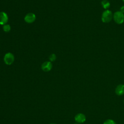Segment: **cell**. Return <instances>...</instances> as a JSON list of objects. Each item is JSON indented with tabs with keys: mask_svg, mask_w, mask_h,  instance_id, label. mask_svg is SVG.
Segmentation results:
<instances>
[{
	"mask_svg": "<svg viewBox=\"0 0 124 124\" xmlns=\"http://www.w3.org/2000/svg\"><path fill=\"white\" fill-rule=\"evenodd\" d=\"M113 14L109 10H106L103 12L101 16V20L104 23H108L113 18Z\"/></svg>",
	"mask_w": 124,
	"mask_h": 124,
	"instance_id": "cell-1",
	"label": "cell"
},
{
	"mask_svg": "<svg viewBox=\"0 0 124 124\" xmlns=\"http://www.w3.org/2000/svg\"><path fill=\"white\" fill-rule=\"evenodd\" d=\"M113 18L116 23L121 24L124 21V14L121 11H117L114 13Z\"/></svg>",
	"mask_w": 124,
	"mask_h": 124,
	"instance_id": "cell-2",
	"label": "cell"
},
{
	"mask_svg": "<svg viewBox=\"0 0 124 124\" xmlns=\"http://www.w3.org/2000/svg\"><path fill=\"white\" fill-rule=\"evenodd\" d=\"M14 55L10 52H8L4 55V61L7 65H11L14 62Z\"/></svg>",
	"mask_w": 124,
	"mask_h": 124,
	"instance_id": "cell-3",
	"label": "cell"
},
{
	"mask_svg": "<svg viewBox=\"0 0 124 124\" xmlns=\"http://www.w3.org/2000/svg\"><path fill=\"white\" fill-rule=\"evenodd\" d=\"M86 119L85 115L82 113H78L75 116V120L78 124L83 123L85 122Z\"/></svg>",
	"mask_w": 124,
	"mask_h": 124,
	"instance_id": "cell-4",
	"label": "cell"
},
{
	"mask_svg": "<svg viewBox=\"0 0 124 124\" xmlns=\"http://www.w3.org/2000/svg\"><path fill=\"white\" fill-rule=\"evenodd\" d=\"M35 19H36L35 15L33 13H31L27 14L24 17V20L25 22L28 23H31L35 21Z\"/></svg>",
	"mask_w": 124,
	"mask_h": 124,
	"instance_id": "cell-5",
	"label": "cell"
},
{
	"mask_svg": "<svg viewBox=\"0 0 124 124\" xmlns=\"http://www.w3.org/2000/svg\"><path fill=\"white\" fill-rule=\"evenodd\" d=\"M8 20V16L6 13L4 12H0V24L4 25Z\"/></svg>",
	"mask_w": 124,
	"mask_h": 124,
	"instance_id": "cell-6",
	"label": "cell"
},
{
	"mask_svg": "<svg viewBox=\"0 0 124 124\" xmlns=\"http://www.w3.org/2000/svg\"><path fill=\"white\" fill-rule=\"evenodd\" d=\"M52 67V63L50 62H45L41 65V68L45 72H48L51 70Z\"/></svg>",
	"mask_w": 124,
	"mask_h": 124,
	"instance_id": "cell-7",
	"label": "cell"
},
{
	"mask_svg": "<svg viewBox=\"0 0 124 124\" xmlns=\"http://www.w3.org/2000/svg\"><path fill=\"white\" fill-rule=\"evenodd\" d=\"M115 93L119 96L124 94V84H119L115 89Z\"/></svg>",
	"mask_w": 124,
	"mask_h": 124,
	"instance_id": "cell-8",
	"label": "cell"
},
{
	"mask_svg": "<svg viewBox=\"0 0 124 124\" xmlns=\"http://www.w3.org/2000/svg\"><path fill=\"white\" fill-rule=\"evenodd\" d=\"M101 4L103 8L108 10L110 6V3L107 0H103L101 2Z\"/></svg>",
	"mask_w": 124,
	"mask_h": 124,
	"instance_id": "cell-9",
	"label": "cell"
},
{
	"mask_svg": "<svg viewBox=\"0 0 124 124\" xmlns=\"http://www.w3.org/2000/svg\"><path fill=\"white\" fill-rule=\"evenodd\" d=\"M3 30L5 32H8L10 31L11 27H10V25L8 24H5L3 26Z\"/></svg>",
	"mask_w": 124,
	"mask_h": 124,
	"instance_id": "cell-10",
	"label": "cell"
},
{
	"mask_svg": "<svg viewBox=\"0 0 124 124\" xmlns=\"http://www.w3.org/2000/svg\"><path fill=\"white\" fill-rule=\"evenodd\" d=\"M103 124H116V123L112 119H107L104 122Z\"/></svg>",
	"mask_w": 124,
	"mask_h": 124,
	"instance_id": "cell-11",
	"label": "cell"
},
{
	"mask_svg": "<svg viewBox=\"0 0 124 124\" xmlns=\"http://www.w3.org/2000/svg\"><path fill=\"white\" fill-rule=\"evenodd\" d=\"M56 59V56L55 54H51L49 57V59L51 62L54 61Z\"/></svg>",
	"mask_w": 124,
	"mask_h": 124,
	"instance_id": "cell-12",
	"label": "cell"
},
{
	"mask_svg": "<svg viewBox=\"0 0 124 124\" xmlns=\"http://www.w3.org/2000/svg\"><path fill=\"white\" fill-rule=\"evenodd\" d=\"M122 13H123V14L124 13V6H122L121 8H120V11Z\"/></svg>",
	"mask_w": 124,
	"mask_h": 124,
	"instance_id": "cell-13",
	"label": "cell"
},
{
	"mask_svg": "<svg viewBox=\"0 0 124 124\" xmlns=\"http://www.w3.org/2000/svg\"><path fill=\"white\" fill-rule=\"evenodd\" d=\"M50 124H55V123H51Z\"/></svg>",
	"mask_w": 124,
	"mask_h": 124,
	"instance_id": "cell-14",
	"label": "cell"
},
{
	"mask_svg": "<svg viewBox=\"0 0 124 124\" xmlns=\"http://www.w3.org/2000/svg\"><path fill=\"white\" fill-rule=\"evenodd\" d=\"M78 124V123H75V124Z\"/></svg>",
	"mask_w": 124,
	"mask_h": 124,
	"instance_id": "cell-15",
	"label": "cell"
},
{
	"mask_svg": "<svg viewBox=\"0 0 124 124\" xmlns=\"http://www.w3.org/2000/svg\"><path fill=\"white\" fill-rule=\"evenodd\" d=\"M123 0V1L124 2V0Z\"/></svg>",
	"mask_w": 124,
	"mask_h": 124,
	"instance_id": "cell-16",
	"label": "cell"
},
{
	"mask_svg": "<svg viewBox=\"0 0 124 124\" xmlns=\"http://www.w3.org/2000/svg\"></svg>",
	"mask_w": 124,
	"mask_h": 124,
	"instance_id": "cell-17",
	"label": "cell"
}]
</instances>
